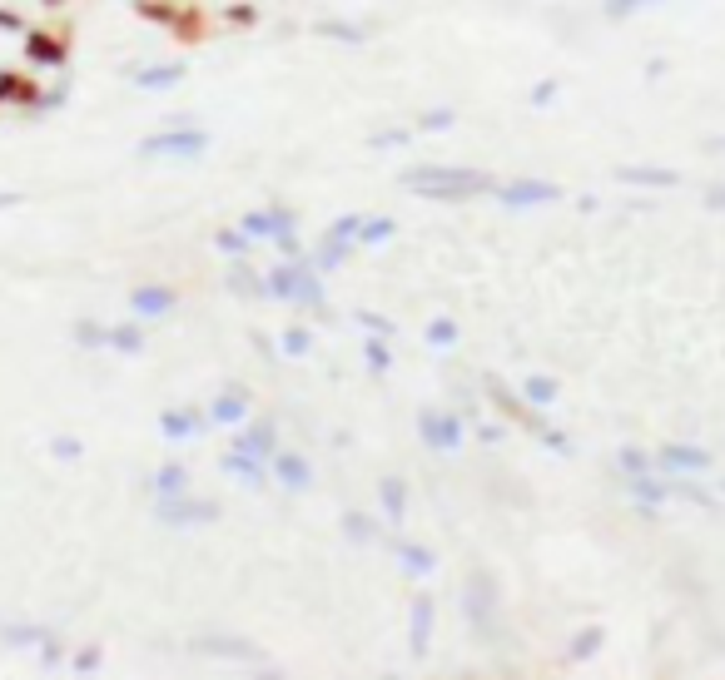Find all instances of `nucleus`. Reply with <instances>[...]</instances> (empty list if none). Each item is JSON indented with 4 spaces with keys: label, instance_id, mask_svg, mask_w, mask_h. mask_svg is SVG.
I'll return each instance as SVG.
<instances>
[{
    "label": "nucleus",
    "instance_id": "obj_1",
    "mask_svg": "<svg viewBox=\"0 0 725 680\" xmlns=\"http://www.w3.org/2000/svg\"><path fill=\"white\" fill-rule=\"evenodd\" d=\"M398 184H408L418 199H447V204H462V199H482V194H497V174H482V169H467V164H408L398 174Z\"/></svg>",
    "mask_w": 725,
    "mask_h": 680
},
{
    "label": "nucleus",
    "instance_id": "obj_2",
    "mask_svg": "<svg viewBox=\"0 0 725 680\" xmlns=\"http://www.w3.org/2000/svg\"><path fill=\"white\" fill-rule=\"evenodd\" d=\"M204 149H209V135L189 120H174L140 139V159H204Z\"/></svg>",
    "mask_w": 725,
    "mask_h": 680
},
{
    "label": "nucleus",
    "instance_id": "obj_3",
    "mask_svg": "<svg viewBox=\"0 0 725 680\" xmlns=\"http://www.w3.org/2000/svg\"><path fill=\"white\" fill-rule=\"evenodd\" d=\"M214 517H219V502H209V497H194V492L154 497V522H164V527H209Z\"/></svg>",
    "mask_w": 725,
    "mask_h": 680
},
{
    "label": "nucleus",
    "instance_id": "obj_4",
    "mask_svg": "<svg viewBox=\"0 0 725 680\" xmlns=\"http://www.w3.org/2000/svg\"><path fill=\"white\" fill-rule=\"evenodd\" d=\"M567 189L562 184H552V179H502L497 184V204L502 209H542V204H557Z\"/></svg>",
    "mask_w": 725,
    "mask_h": 680
},
{
    "label": "nucleus",
    "instance_id": "obj_5",
    "mask_svg": "<svg viewBox=\"0 0 725 680\" xmlns=\"http://www.w3.org/2000/svg\"><path fill=\"white\" fill-rule=\"evenodd\" d=\"M711 467H716V457L706 447H696V442H671V447L656 452V472L661 477H706Z\"/></svg>",
    "mask_w": 725,
    "mask_h": 680
},
{
    "label": "nucleus",
    "instance_id": "obj_6",
    "mask_svg": "<svg viewBox=\"0 0 725 680\" xmlns=\"http://www.w3.org/2000/svg\"><path fill=\"white\" fill-rule=\"evenodd\" d=\"M418 437H423L433 452H457V447H462V437H467V427H462V417H457V412L423 408V412H418Z\"/></svg>",
    "mask_w": 725,
    "mask_h": 680
},
{
    "label": "nucleus",
    "instance_id": "obj_7",
    "mask_svg": "<svg viewBox=\"0 0 725 680\" xmlns=\"http://www.w3.org/2000/svg\"><path fill=\"white\" fill-rule=\"evenodd\" d=\"M25 60L45 70H65L70 60V35L65 30H25Z\"/></svg>",
    "mask_w": 725,
    "mask_h": 680
},
{
    "label": "nucleus",
    "instance_id": "obj_8",
    "mask_svg": "<svg viewBox=\"0 0 725 680\" xmlns=\"http://www.w3.org/2000/svg\"><path fill=\"white\" fill-rule=\"evenodd\" d=\"M467 621H472V631L477 636H497V591H492V581H482V576H472V586H467Z\"/></svg>",
    "mask_w": 725,
    "mask_h": 680
},
{
    "label": "nucleus",
    "instance_id": "obj_9",
    "mask_svg": "<svg viewBox=\"0 0 725 680\" xmlns=\"http://www.w3.org/2000/svg\"><path fill=\"white\" fill-rule=\"evenodd\" d=\"M174 308H179V293H174V288H164V283H140V288H130V313H135L140 323L169 318Z\"/></svg>",
    "mask_w": 725,
    "mask_h": 680
},
{
    "label": "nucleus",
    "instance_id": "obj_10",
    "mask_svg": "<svg viewBox=\"0 0 725 680\" xmlns=\"http://www.w3.org/2000/svg\"><path fill=\"white\" fill-rule=\"evenodd\" d=\"M269 472H274V482H279L284 492H308V487H313L308 457H303V452H289V447H279V452L269 457Z\"/></svg>",
    "mask_w": 725,
    "mask_h": 680
},
{
    "label": "nucleus",
    "instance_id": "obj_11",
    "mask_svg": "<svg viewBox=\"0 0 725 680\" xmlns=\"http://www.w3.org/2000/svg\"><path fill=\"white\" fill-rule=\"evenodd\" d=\"M249 408H254V403H249V393H244L239 383H229V388H219V393H214V403L204 408V417H209V427H239V422L249 417Z\"/></svg>",
    "mask_w": 725,
    "mask_h": 680
},
{
    "label": "nucleus",
    "instance_id": "obj_12",
    "mask_svg": "<svg viewBox=\"0 0 725 680\" xmlns=\"http://www.w3.org/2000/svg\"><path fill=\"white\" fill-rule=\"evenodd\" d=\"M234 447H239V452H249V457H264V462H269V457L284 447V442H279V422H269V417H264V422H249V427L239 422Z\"/></svg>",
    "mask_w": 725,
    "mask_h": 680
},
{
    "label": "nucleus",
    "instance_id": "obj_13",
    "mask_svg": "<svg viewBox=\"0 0 725 680\" xmlns=\"http://www.w3.org/2000/svg\"><path fill=\"white\" fill-rule=\"evenodd\" d=\"M616 179L631 184V189H676V184H681V169H661V164H621Z\"/></svg>",
    "mask_w": 725,
    "mask_h": 680
},
{
    "label": "nucleus",
    "instance_id": "obj_14",
    "mask_svg": "<svg viewBox=\"0 0 725 680\" xmlns=\"http://www.w3.org/2000/svg\"><path fill=\"white\" fill-rule=\"evenodd\" d=\"M0 105L35 110V105H40V85H35V75H25V70H0Z\"/></svg>",
    "mask_w": 725,
    "mask_h": 680
},
{
    "label": "nucleus",
    "instance_id": "obj_15",
    "mask_svg": "<svg viewBox=\"0 0 725 680\" xmlns=\"http://www.w3.org/2000/svg\"><path fill=\"white\" fill-rule=\"evenodd\" d=\"M224 283H229V293L234 298H249V303H259V298H269V278L259 269H249V259H234L229 273H224Z\"/></svg>",
    "mask_w": 725,
    "mask_h": 680
},
{
    "label": "nucleus",
    "instance_id": "obj_16",
    "mask_svg": "<svg viewBox=\"0 0 725 680\" xmlns=\"http://www.w3.org/2000/svg\"><path fill=\"white\" fill-rule=\"evenodd\" d=\"M219 467H224L234 482H244V487H264V482H269V462H264V457H249V452H239V447H229Z\"/></svg>",
    "mask_w": 725,
    "mask_h": 680
},
{
    "label": "nucleus",
    "instance_id": "obj_17",
    "mask_svg": "<svg viewBox=\"0 0 725 680\" xmlns=\"http://www.w3.org/2000/svg\"><path fill=\"white\" fill-rule=\"evenodd\" d=\"M204 427H209V417L199 408H164L159 412V432L174 437V442H184V437H194V432H204Z\"/></svg>",
    "mask_w": 725,
    "mask_h": 680
},
{
    "label": "nucleus",
    "instance_id": "obj_18",
    "mask_svg": "<svg viewBox=\"0 0 725 680\" xmlns=\"http://www.w3.org/2000/svg\"><path fill=\"white\" fill-rule=\"evenodd\" d=\"M189 651H194V656H234V661H259V651H254L249 641H239V636H199V641H189Z\"/></svg>",
    "mask_w": 725,
    "mask_h": 680
},
{
    "label": "nucleus",
    "instance_id": "obj_19",
    "mask_svg": "<svg viewBox=\"0 0 725 680\" xmlns=\"http://www.w3.org/2000/svg\"><path fill=\"white\" fill-rule=\"evenodd\" d=\"M433 596H413V661H423L433 651Z\"/></svg>",
    "mask_w": 725,
    "mask_h": 680
},
{
    "label": "nucleus",
    "instance_id": "obj_20",
    "mask_svg": "<svg viewBox=\"0 0 725 680\" xmlns=\"http://www.w3.org/2000/svg\"><path fill=\"white\" fill-rule=\"evenodd\" d=\"M393 556H398V566H403L413 581H428L437 566H442V561H437V551H428V546H418V542H398V546H393Z\"/></svg>",
    "mask_w": 725,
    "mask_h": 680
},
{
    "label": "nucleus",
    "instance_id": "obj_21",
    "mask_svg": "<svg viewBox=\"0 0 725 680\" xmlns=\"http://www.w3.org/2000/svg\"><path fill=\"white\" fill-rule=\"evenodd\" d=\"M110 353H120V358H140L145 353V328H140L135 313L125 323H110Z\"/></svg>",
    "mask_w": 725,
    "mask_h": 680
},
{
    "label": "nucleus",
    "instance_id": "obj_22",
    "mask_svg": "<svg viewBox=\"0 0 725 680\" xmlns=\"http://www.w3.org/2000/svg\"><path fill=\"white\" fill-rule=\"evenodd\" d=\"M179 80H184V65H179V60H169V65H145V70L130 75V85H135V90H149V95H154V90H174Z\"/></svg>",
    "mask_w": 725,
    "mask_h": 680
},
{
    "label": "nucleus",
    "instance_id": "obj_23",
    "mask_svg": "<svg viewBox=\"0 0 725 680\" xmlns=\"http://www.w3.org/2000/svg\"><path fill=\"white\" fill-rule=\"evenodd\" d=\"M378 507H383L388 522H403V517H408V482L388 472V477L378 482Z\"/></svg>",
    "mask_w": 725,
    "mask_h": 680
},
{
    "label": "nucleus",
    "instance_id": "obj_24",
    "mask_svg": "<svg viewBox=\"0 0 725 680\" xmlns=\"http://www.w3.org/2000/svg\"><path fill=\"white\" fill-rule=\"evenodd\" d=\"M522 398L532 403V408H557V398H562V383L552 378V373H527L522 378Z\"/></svg>",
    "mask_w": 725,
    "mask_h": 680
},
{
    "label": "nucleus",
    "instance_id": "obj_25",
    "mask_svg": "<svg viewBox=\"0 0 725 680\" xmlns=\"http://www.w3.org/2000/svg\"><path fill=\"white\" fill-rule=\"evenodd\" d=\"M601 646H606V631H601V626H581L577 636L567 641V651H562V656H567L572 666H586V661H596V656H601Z\"/></svg>",
    "mask_w": 725,
    "mask_h": 680
},
{
    "label": "nucleus",
    "instance_id": "obj_26",
    "mask_svg": "<svg viewBox=\"0 0 725 680\" xmlns=\"http://www.w3.org/2000/svg\"><path fill=\"white\" fill-rule=\"evenodd\" d=\"M353 254H358V244H343V239H328V234H323V244L313 249V259H308V264H313L318 273H333V269H343Z\"/></svg>",
    "mask_w": 725,
    "mask_h": 680
},
{
    "label": "nucleus",
    "instance_id": "obj_27",
    "mask_svg": "<svg viewBox=\"0 0 725 680\" xmlns=\"http://www.w3.org/2000/svg\"><path fill=\"white\" fill-rule=\"evenodd\" d=\"M398 234V219H388V214H363V224H358V249H378V244H388Z\"/></svg>",
    "mask_w": 725,
    "mask_h": 680
},
{
    "label": "nucleus",
    "instance_id": "obj_28",
    "mask_svg": "<svg viewBox=\"0 0 725 680\" xmlns=\"http://www.w3.org/2000/svg\"><path fill=\"white\" fill-rule=\"evenodd\" d=\"M70 338L85 348V353H110V323H95V318H75Z\"/></svg>",
    "mask_w": 725,
    "mask_h": 680
},
{
    "label": "nucleus",
    "instance_id": "obj_29",
    "mask_svg": "<svg viewBox=\"0 0 725 680\" xmlns=\"http://www.w3.org/2000/svg\"><path fill=\"white\" fill-rule=\"evenodd\" d=\"M254 244H259V239H254V234H244L239 224L214 229V249H219V254H229V259H249V254H254Z\"/></svg>",
    "mask_w": 725,
    "mask_h": 680
},
{
    "label": "nucleus",
    "instance_id": "obj_30",
    "mask_svg": "<svg viewBox=\"0 0 725 680\" xmlns=\"http://www.w3.org/2000/svg\"><path fill=\"white\" fill-rule=\"evenodd\" d=\"M149 492H154V497H179V492H189V472H184L179 462H164V467L149 477Z\"/></svg>",
    "mask_w": 725,
    "mask_h": 680
},
{
    "label": "nucleus",
    "instance_id": "obj_31",
    "mask_svg": "<svg viewBox=\"0 0 725 680\" xmlns=\"http://www.w3.org/2000/svg\"><path fill=\"white\" fill-rule=\"evenodd\" d=\"M457 338H462V328H457V318H447V313L428 318V328H423V343H428V348H437V353L457 348Z\"/></svg>",
    "mask_w": 725,
    "mask_h": 680
},
{
    "label": "nucleus",
    "instance_id": "obj_32",
    "mask_svg": "<svg viewBox=\"0 0 725 680\" xmlns=\"http://www.w3.org/2000/svg\"><path fill=\"white\" fill-rule=\"evenodd\" d=\"M318 35L343 40V45H363L368 40V25H358V20H318Z\"/></svg>",
    "mask_w": 725,
    "mask_h": 680
},
{
    "label": "nucleus",
    "instance_id": "obj_33",
    "mask_svg": "<svg viewBox=\"0 0 725 680\" xmlns=\"http://www.w3.org/2000/svg\"><path fill=\"white\" fill-rule=\"evenodd\" d=\"M279 348H284V358H308V353H313V328L289 323V328L279 333Z\"/></svg>",
    "mask_w": 725,
    "mask_h": 680
},
{
    "label": "nucleus",
    "instance_id": "obj_34",
    "mask_svg": "<svg viewBox=\"0 0 725 680\" xmlns=\"http://www.w3.org/2000/svg\"><path fill=\"white\" fill-rule=\"evenodd\" d=\"M343 537L353 546H373L383 532H378V522H368V517H358V512H343Z\"/></svg>",
    "mask_w": 725,
    "mask_h": 680
},
{
    "label": "nucleus",
    "instance_id": "obj_35",
    "mask_svg": "<svg viewBox=\"0 0 725 680\" xmlns=\"http://www.w3.org/2000/svg\"><path fill=\"white\" fill-rule=\"evenodd\" d=\"M45 641V626H5L0 631V646H10V651H25V646H40Z\"/></svg>",
    "mask_w": 725,
    "mask_h": 680
},
{
    "label": "nucleus",
    "instance_id": "obj_36",
    "mask_svg": "<svg viewBox=\"0 0 725 680\" xmlns=\"http://www.w3.org/2000/svg\"><path fill=\"white\" fill-rule=\"evenodd\" d=\"M239 229L254 234V239H269V244H274V214H269V204H264V209H249V214L239 219Z\"/></svg>",
    "mask_w": 725,
    "mask_h": 680
},
{
    "label": "nucleus",
    "instance_id": "obj_37",
    "mask_svg": "<svg viewBox=\"0 0 725 680\" xmlns=\"http://www.w3.org/2000/svg\"><path fill=\"white\" fill-rule=\"evenodd\" d=\"M363 363H368L373 373H388V368H393V348H388V338L373 333V338L363 343Z\"/></svg>",
    "mask_w": 725,
    "mask_h": 680
},
{
    "label": "nucleus",
    "instance_id": "obj_38",
    "mask_svg": "<svg viewBox=\"0 0 725 680\" xmlns=\"http://www.w3.org/2000/svg\"><path fill=\"white\" fill-rule=\"evenodd\" d=\"M55 462H80L85 457V442L75 437V432H60V437H50V447H45Z\"/></svg>",
    "mask_w": 725,
    "mask_h": 680
},
{
    "label": "nucleus",
    "instance_id": "obj_39",
    "mask_svg": "<svg viewBox=\"0 0 725 680\" xmlns=\"http://www.w3.org/2000/svg\"><path fill=\"white\" fill-rule=\"evenodd\" d=\"M616 462H621V472H626V477L656 472V457H651V452H641V447H621V452H616Z\"/></svg>",
    "mask_w": 725,
    "mask_h": 680
},
{
    "label": "nucleus",
    "instance_id": "obj_40",
    "mask_svg": "<svg viewBox=\"0 0 725 680\" xmlns=\"http://www.w3.org/2000/svg\"><path fill=\"white\" fill-rule=\"evenodd\" d=\"M557 95H562V75H547V80H537V85H532L527 105H532V110H547V105H552Z\"/></svg>",
    "mask_w": 725,
    "mask_h": 680
},
{
    "label": "nucleus",
    "instance_id": "obj_41",
    "mask_svg": "<svg viewBox=\"0 0 725 680\" xmlns=\"http://www.w3.org/2000/svg\"><path fill=\"white\" fill-rule=\"evenodd\" d=\"M452 125H457V115L442 105V110H423V120H418L413 130H418V135H442V130H452Z\"/></svg>",
    "mask_w": 725,
    "mask_h": 680
},
{
    "label": "nucleus",
    "instance_id": "obj_42",
    "mask_svg": "<svg viewBox=\"0 0 725 680\" xmlns=\"http://www.w3.org/2000/svg\"><path fill=\"white\" fill-rule=\"evenodd\" d=\"M358 224H363V214H338L323 234H328V239H343V244H358Z\"/></svg>",
    "mask_w": 725,
    "mask_h": 680
},
{
    "label": "nucleus",
    "instance_id": "obj_43",
    "mask_svg": "<svg viewBox=\"0 0 725 680\" xmlns=\"http://www.w3.org/2000/svg\"><path fill=\"white\" fill-rule=\"evenodd\" d=\"M100 666H105L100 646H85V651H75V656H70V671H75V676H100Z\"/></svg>",
    "mask_w": 725,
    "mask_h": 680
},
{
    "label": "nucleus",
    "instance_id": "obj_44",
    "mask_svg": "<svg viewBox=\"0 0 725 680\" xmlns=\"http://www.w3.org/2000/svg\"><path fill=\"white\" fill-rule=\"evenodd\" d=\"M646 5H671V0H606L601 15H606V20H626V15H636V10H646Z\"/></svg>",
    "mask_w": 725,
    "mask_h": 680
},
{
    "label": "nucleus",
    "instance_id": "obj_45",
    "mask_svg": "<svg viewBox=\"0 0 725 680\" xmlns=\"http://www.w3.org/2000/svg\"><path fill=\"white\" fill-rule=\"evenodd\" d=\"M413 135H418V130H403V125H398V130H378L368 144H373V149H408Z\"/></svg>",
    "mask_w": 725,
    "mask_h": 680
},
{
    "label": "nucleus",
    "instance_id": "obj_46",
    "mask_svg": "<svg viewBox=\"0 0 725 680\" xmlns=\"http://www.w3.org/2000/svg\"><path fill=\"white\" fill-rule=\"evenodd\" d=\"M35 651H40V661H45L50 671H60V666H65V646H60V636H50V631H45V641H40Z\"/></svg>",
    "mask_w": 725,
    "mask_h": 680
},
{
    "label": "nucleus",
    "instance_id": "obj_47",
    "mask_svg": "<svg viewBox=\"0 0 725 680\" xmlns=\"http://www.w3.org/2000/svg\"><path fill=\"white\" fill-rule=\"evenodd\" d=\"M358 328H368V333H378V338H393V333H398V323L383 318V313H358Z\"/></svg>",
    "mask_w": 725,
    "mask_h": 680
},
{
    "label": "nucleus",
    "instance_id": "obj_48",
    "mask_svg": "<svg viewBox=\"0 0 725 680\" xmlns=\"http://www.w3.org/2000/svg\"><path fill=\"white\" fill-rule=\"evenodd\" d=\"M65 100H70V80H60L55 90H40V105H35V110H45V115H50V110H60Z\"/></svg>",
    "mask_w": 725,
    "mask_h": 680
},
{
    "label": "nucleus",
    "instance_id": "obj_49",
    "mask_svg": "<svg viewBox=\"0 0 725 680\" xmlns=\"http://www.w3.org/2000/svg\"><path fill=\"white\" fill-rule=\"evenodd\" d=\"M274 249H279L284 259H308V254H303V244H298V234H279V239H274Z\"/></svg>",
    "mask_w": 725,
    "mask_h": 680
},
{
    "label": "nucleus",
    "instance_id": "obj_50",
    "mask_svg": "<svg viewBox=\"0 0 725 680\" xmlns=\"http://www.w3.org/2000/svg\"><path fill=\"white\" fill-rule=\"evenodd\" d=\"M254 20H259L254 5H229V25H254Z\"/></svg>",
    "mask_w": 725,
    "mask_h": 680
},
{
    "label": "nucleus",
    "instance_id": "obj_51",
    "mask_svg": "<svg viewBox=\"0 0 725 680\" xmlns=\"http://www.w3.org/2000/svg\"><path fill=\"white\" fill-rule=\"evenodd\" d=\"M0 30H10V35H25L30 25H25V20H20L15 10H5V5H0Z\"/></svg>",
    "mask_w": 725,
    "mask_h": 680
},
{
    "label": "nucleus",
    "instance_id": "obj_52",
    "mask_svg": "<svg viewBox=\"0 0 725 680\" xmlns=\"http://www.w3.org/2000/svg\"><path fill=\"white\" fill-rule=\"evenodd\" d=\"M477 437H482V442H502V427H497V422H477Z\"/></svg>",
    "mask_w": 725,
    "mask_h": 680
},
{
    "label": "nucleus",
    "instance_id": "obj_53",
    "mask_svg": "<svg viewBox=\"0 0 725 680\" xmlns=\"http://www.w3.org/2000/svg\"><path fill=\"white\" fill-rule=\"evenodd\" d=\"M20 204V194H0V209H15Z\"/></svg>",
    "mask_w": 725,
    "mask_h": 680
},
{
    "label": "nucleus",
    "instance_id": "obj_54",
    "mask_svg": "<svg viewBox=\"0 0 725 680\" xmlns=\"http://www.w3.org/2000/svg\"><path fill=\"white\" fill-rule=\"evenodd\" d=\"M711 209H725V189H716V194H711Z\"/></svg>",
    "mask_w": 725,
    "mask_h": 680
},
{
    "label": "nucleus",
    "instance_id": "obj_55",
    "mask_svg": "<svg viewBox=\"0 0 725 680\" xmlns=\"http://www.w3.org/2000/svg\"><path fill=\"white\" fill-rule=\"evenodd\" d=\"M40 5H60V0H40Z\"/></svg>",
    "mask_w": 725,
    "mask_h": 680
}]
</instances>
